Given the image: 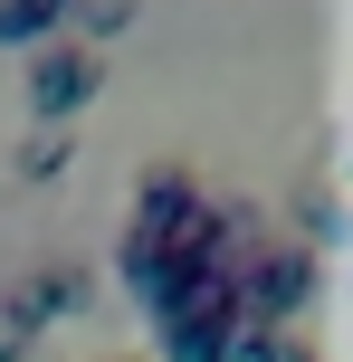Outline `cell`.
<instances>
[{"label": "cell", "instance_id": "obj_1", "mask_svg": "<svg viewBox=\"0 0 353 362\" xmlns=\"http://www.w3.org/2000/svg\"><path fill=\"white\" fill-rule=\"evenodd\" d=\"M144 325H153V362H229V325H239L229 276L210 267V257H191V267L144 305Z\"/></svg>", "mask_w": 353, "mask_h": 362}, {"label": "cell", "instance_id": "obj_2", "mask_svg": "<svg viewBox=\"0 0 353 362\" xmlns=\"http://www.w3.org/2000/svg\"><path fill=\"white\" fill-rule=\"evenodd\" d=\"M325 267L316 248H296V238H267L258 257H248L239 276H229V305H239V325H296L306 305H316Z\"/></svg>", "mask_w": 353, "mask_h": 362}, {"label": "cell", "instance_id": "obj_3", "mask_svg": "<svg viewBox=\"0 0 353 362\" xmlns=\"http://www.w3.org/2000/svg\"><path fill=\"white\" fill-rule=\"evenodd\" d=\"M96 95H105V57H96V48H76V38L29 48V115H38L48 134H67Z\"/></svg>", "mask_w": 353, "mask_h": 362}, {"label": "cell", "instance_id": "obj_4", "mask_svg": "<svg viewBox=\"0 0 353 362\" xmlns=\"http://www.w3.org/2000/svg\"><path fill=\"white\" fill-rule=\"evenodd\" d=\"M86 296H96V276H86V267H38L29 286H19V296H0V305L19 315V334H48L57 315H76Z\"/></svg>", "mask_w": 353, "mask_h": 362}, {"label": "cell", "instance_id": "obj_5", "mask_svg": "<svg viewBox=\"0 0 353 362\" xmlns=\"http://www.w3.org/2000/svg\"><path fill=\"white\" fill-rule=\"evenodd\" d=\"M229 362H325L296 325H229Z\"/></svg>", "mask_w": 353, "mask_h": 362}, {"label": "cell", "instance_id": "obj_6", "mask_svg": "<svg viewBox=\"0 0 353 362\" xmlns=\"http://www.w3.org/2000/svg\"><path fill=\"white\" fill-rule=\"evenodd\" d=\"M67 29V0H0V48H48Z\"/></svg>", "mask_w": 353, "mask_h": 362}, {"label": "cell", "instance_id": "obj_7", "mask_svg": "<svg viewBox=\"0 0 353 362\" xmlns=\"http://www.w3.org/2000/svg\"><path fill=\"white\" fill-rule=\"evenodd\" d=\"M134 10H144V0H67V29H57V38H76V48H96V38L134 29Z\"/></svg>", "mask_w": 353, "mask_h": 362}, {"label": "cell", "instance_id": "obj_8", "mask_svg": "<svg viewBox=\"0 0 353 362\" xmlns=\"http://www.w3.org/2000/svg\"><path fill=\"white\" fill-rule=\"evenodd\" d=\"M296 248H335V238H344V191H325V181H306V191H296Z\"/></svg>", "mask_w": 353, "mask_h": 362}, {"label": "cell", "instance_id": "obj_9", "mask_svg": "<svg viewBox=\"0 0 353 362\" xmlns=\"http://www.w3.org/2000/svg\"><path fill=\"white\" fill-rule=\"evenodd\" d=\"M57 172H67V134H48V124H38L29 144H19V181H57Z\"/></svg>", "mask_w": 353, "mask_h": 362}, {"label": "cell", "instance_id": "obj_10", "mask_svg": "<svg viewBox=\"0 0 353 362\" xmlns=\"http://www.w3.org/2000/svg\"><path fill=\"white\" fill-rule=\"evenodd\" d=\"M29 344H38V334H19V315L0 305V362H29Z\"/></svg>", "mask_w": 353, "mask_h": 362}]
</instances>
